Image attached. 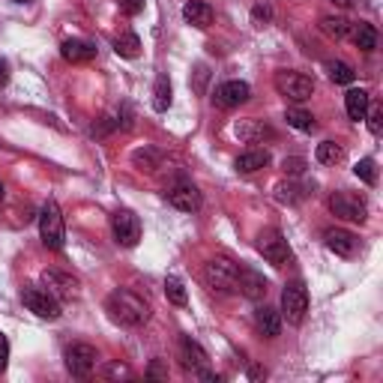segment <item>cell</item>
<instances>
[{
    "instance_id": "obj_1",
    "label": "cell",
    "mask_w": 383,
    "mask_h": 383,
    "mask_svg": "<svg viewBox=\"0 0 383 383\" xmlns=\"http://www.w3.org/2000/svg\"><path fill=\"white\" fill-rule=\"evenodd\" d=\"M105 309H108L111 320H117V324H123V327H141L147 324V317H150V305L132 294V290H114V294H108V300H105Z\"/></svg>"
},
{
    "instance_id": "obj_2",
    "label": "cell",
    "mask_w": 383,
    "mask_h": 383,
    "mask_svg": "<svg viewBox=\"0 0 383 383\" xmlns=\"http://www.w3.org/2000/svg\"><path fill=\"white\" fill-rule=\"evenodd\" d=\"M39 237L48 249L60 252L66 242V228H63V213H60L57 201H45L42 213H39Z\"/></svg>"
},
{
    "instance_id": "obj_3",
    "label": "cell",
    "mask_w": 383,
    "mask_h": 383,
    "mask_svg": "<svg viewBox=\"0 0 383 383\" xmlns=\"http://www.w3.org/2000/svg\"><path fill=\"white\" fill-rule=\"evenodd\" d=\"M275 90H279V96H285L287 102H305V99H312V93H315V81L309 78V75H302V72L279 69L275 72Z\"/></svg>"
},
{
    "instance_id": "obj_4",
    "label": "cell",
    "mask_w": 383,
    "mask_h": 383,
    "mask_svg": "<svg viewBox=\"0 0 383 383\" xmlns=\"http://www.w3.org/2000/svg\"><path fill=\"white\" fill-rule=\"evenodd\" d=\"M237 272H240V267L234 264V260L213 257L204 267V282L210 285V290H216V294H231V290L237 287Z\"/></svg>"
},
{
    "instance_id": "obj_5",
    "label": "cell",
    "mask_w": 383,
    "mask_h": 383,
    "mask_svg": "<svg viewBox=\"0 0 383 383\" xmlns=\"http://www.w3.org/2000/svg\"><path fill=\"white\" fill-rule=\"evenodd\" d=\"M305 312H309V290H305V285L297 279V282H287L285 290H282V315L287 324L300 327Z\"/></svg>"
},
{
    "instance_id": "obj_6",
    "label": "cell",
    "mask_w": 383,
    "mask_h": 383,
    "mask_svg": "<svg viewBox=\"0 0 383 383\" xmlns=\"http://www.w3.org/2000/svg\"><path fill=\"white\" fill-rule=\"evenodd\" d=\"M21 300L30 312L36 317H45V320H57L60 317V300L45 287H36V285H27L21 290Z\"/></svg>"
},
{
    "instance_id": "obj_7",
    "label": "cell",
    "mask_w": 383,
    "mask_h": 383,
    "mask_svg": "<svg viewBox=\"0 0 383 383\" xmlns=\"http://www.w3.org/2000/svg\"><path fill=\"white\" fill-rule=\"evenodd\" d=\"M330 210L339 219L357 222V225H362L365 216H369V207H365V201L359 195H354V192H335V195H330Z\"/></svg>"
},
{
    "instance_id": "obj_8",
    "label": "cell",
    "mask_w": 383,
    "mask_h": 383,
    "mask_svg": "<svg viewBox=\"0 0 383 383\" xmlns=\"http://www.w3.org/2000/svg\"><path fill=\"white\" fill-rule=\"evenodd\" d=\"M111 231H114V240L123 249H135L138 240H141V222H138L132 210H117L111 216Z\"/></svg>"
},
{
    "instance_id": "obj_9",
    "label": "cell",
    "mask_w": 383,
    "mask_h": 383,
    "mask_svg": "<svg viewBox=\"0 0 383 383\" xmlns=\"http://www.w3.org/2000/svg\"><path fill=\"white\" fill-rule=\"evenodd\" d=\"M257 252L275 267H282L285 260L290 257V246H287V240H285V234L279 231V228H267V231L257 234Z\"/></svg>"
},
{
    "instance_id": "obj_10",
    "label": "cell",
    "mask_w": 383,
    "mask_h": 383,
    "mask_svg": "<svg viewBox=\"0 0 383 383\" xmlns=\"http://www.w3.org/2000/svg\"><path fill=\"white\" fill-rule=\"evenodd\" d=\"M96 347H90V344H72L66 347V369L72 377H90L96 369Z\"/></svg>"
},
{
    "instance_id": "obj_11",
    "label": "cell",
    "mask_w": 383,
    "mask_h": 383,
    "mask_svg": "<svg viewBox=\"0 0 383 383\" xmlns=\"http://www.w3.org/2000/svg\"><path fill=\"white\" fill-rule=\"evenodd\" d=\"M252 96V87L246 81H225L213 90V105H219V108H240V105H246Z\"/></svg>"
},
{
    "instance_id": "obj_12",
    "label": "cell",
    "mask_w": 383,
    "mask_h": 383,
    "mask_svg": "<svg viewBox=\"0 0 383 383\" xmlns=\"http://www.w3.org/2000/svg\"><path fill=\"white\" fill-rule=\"evenodd\" d=\"M165 198H168V204L183 210V213H192V210L201 207V192H198L192 183H177V186H171L165 192Z\"/></svg>"
},
{
    "instance_id": "obj_13",
    "label": "cell",
    "mask_w": 383,
    "mask_h": 383,
    "mask_svg": "<svg viewBox=\"0 0 383 383\" xmlns=\"http://www.w3.org/2000/svg\"><path fill=\"white\" fill-rule=\"evenodd\" d=\"M180 362H183V369L192 372V374H201L207 369L204 347L198 344L195 339H189V335H183V339H180Z\"/></svg>"
},
{
    "instance_id": "obj_14",
    "label": "cell",
    "mask_w": 383,
    "mask_h": 383,
    "mask_svg": "<svg viewBox=\"0 0 383 383\" xmlns=\"http://www.w3.org/2000/svg\"><path fill=\"white\" fill-rule=\"evenodd\" d=\"M42 282H45V290H51L57 300H69L75 290H78V282H75L72 275L57 272V270H45L42 272Z\"/></svg>"
},
{
    "instance_id": "obj_15",
    "label": "cell",
    "mask_w": 383,
    "mask_h": 383,
    "mask_svg": "<svg viewBox=\"0 0 383 383\" xmlns=\"http://www.w3.org/2000/svg\"><path fill=\"white\" fill-rule=\"evenodd\" d=\"M237 287H240V294L242 297H249V300H260L267 294V279L260 272L249 270V267H240L237 272Z\"/></svg>"
},
{
    "instance_id": "obj_16",
    "label": "cell",
    "mask_w": 383,
    "mask_h": 383,
    "mask_svg": "<svg viewBox=\"0 0 383 383\" xmlns=\"http://www.w3.org/2000/svg\"><path fill=\"white\" fill-rule=\"evenodd\" d=\"M357 246H359V240L350 231H344V228H332V231H327V249L335 252L339 257H350L357 252Z\"/></svg>"
},
{
    "instance_id": "obj_17",
    "label": "cell",
    "mask_w": 383,
    "mask_h": 383,
    "mask_svg": "<svg viewBox=\"0 0 383 383\" xmlns=\"http://www.w3.org/2000/svg\"><path fill=\"white\" fill-rule=\"evenodd\" d=\"M60 54H63V60H69V63H90V60L96 57V45H90L84 39H66L60 45Z\"/></svg>"
},
{
    "instance_id": "obj_18",
    "label": "cell",
    "mask_w": 383,
    "mask_h": 383,
    "mask_svg": "<svg viewBox=\"0 0 383 383\" xmlns=\"http://www.w3.org/2000/svg\"><path fill=\"white\" fill-rule=\"evenodd\" d=\"M255 324L267 339H275V335L282 332V315L275 309H270V305H260V309L255 312Z\"/></svg>"
},
{
    "instance_id": "obj_19",
    "label": "cell",
    "mask_w": 383,
    "mask_h": 383,
    "mask_svg": "<svg viewBox=\"0 0 383 383\" xmlns=\"http://www.w3.org/2000/svg\"><path fill=\"white\" fill-rule=\"evenodd\" d=\"M369 105H372V96L365 93V90H347L344 108H347V117L354 120V123L365 120V111H369Z\"/></svg>"
},
{
    "instance_id": "obj_20",
    "label": "cell",
    "mask_w": 383,
    "mask_h": 383,
    "mask_svg": "<svg viewBox=\"0 0 383 383\" xmlns=\"http://www.w3.org/2000/svg\"><path fill=\"white\" fill-rule=\"evenodd\" d=\"M183 19L195 27H210L213 24V6L204 4V0H189V4L183 6Z\"/></svg>"
},
{
    "instance_id": "obj_21",
    "label": "cell",
    "mask_w": 383,
    "mask_h": 383,
    "mask_svg": "<svg viewBox=\"0 0 383 383\" xmlns=\"http://www.w3.org/2000/svg\"><path fill=\"white\" fill-rule=\"evenodd\" d=\"M270 165V153L267 150H249V153H242V156H237L234 168L240 174H255L260 171V168H267Z\"/></svg>"
},
{
    "instance_id": "obj_22",
    "label": "cell",
    "mask_w": 383,
    "mask_h": 383,
    "mask_svg": "<svg viewBox=\"0 0 383 383\" xmlns=\"http://www.w3.org/2000/svg\"><path fill=\"white\" fill-rule=\"evenodd\" d=\"M234 135L242 138V141L255 144V141H264V138H272V129L257 123V120H240V123L234 126Z\"/></svg>"
},
{
    "instance_id": "obj_23",
    "label": "cell",
    "mask_w": 383,
    "mask_h": 383,
    "mask_svg": "<svg viewBox=\"0 0 383 383\" xmlns=\"http://www.w3.org/2000/svg\"><path fill=\"white\" fill-rule=\"evenodd\" d=\"M320 30H324L330 39H347L354 24H350L344 15H327V19H320Z\"/></svg>"
},
{
    "instance_id": "obj_24",
    "label": "cell",
    "mask_w": 383,
    "mask_h": 383,
    "mask_svg": "<svg viewBox=\"0 0 383 383\" xmlns=\"http://www.w3.org/2000/svg\"><path fill=\"white\" fill-rule=\"evenodd\" d=\"M153 108H156V111L171 108V78H168L165 72L156 78V87H153Z\"/></svg>"
},
{
    "instance_id": "obj_25",
    "label": "cell",
    "mask_w": 383,
    "mask_h": 383,
    "mask_svg": "<svg viewBox=\"0 0 383 383\" xmlns=\"http://www.w3.org/2000/svg\"><path fill=\"white\" fill-rule=\"evenodd\" d=\"M350 34H354V42H357L359 51H374L377 48V30L372 24H365V21L362 24H354Z\"/></svg>"
},
{
    "instance_id": "obj_26",
    "label": "cell",
    "mask_w": 383,
    "mask_h": 383,
    "mask_svg": "<svg viewBox=\"0 0 383 383\" xmlns=\"http://www.w3.org/2000/svg\"><path fill=\"white\" fill-rule=\"evenodd\" d=\"M114 51H117L120 57L132 60V57L141 54V39H138V36L132 34V30H126V34H120V36L114 39Z\"/></svg>"
},
{
    "instance_id": "obj_27",
    "label": "cell",
    "mask_w": 383,
    "mask_h": 383,
    "mask_svg": "<svg viewBox=\"0 0 383 383\" xmlns=\"http://www.w3.org/2000/svg\"><path fill=\"white\" fill-rule=\"evenodd\" d=\"M285 120H287V126H294L300 132H315L317 123H315V117L309 111H302V108H287L285 111Z\"/></svg>"
},
{
    "instance_id": "obj_28",
    "label": "cell",
    "mask_w": 383,
    "mask_h": 383,
    "mask_svg": "<svg viewBox=\"0 0 383 383\" xmlns=\"http://www.w3.org/2000/svg\"><path fill=\"white\" fill-rule=\"evenodd\" d=\"M342 147L335 144V141H320L317 144V150H315V159L320 162V165H335V162H342Z\"/></svg>"
},
{
    "instance_id": "obj_29",
    "label": "cell",
    "mask_w": 383,
    "mask_h": 383,
    "mask_svg": "<svg viewBox=\"0 0 383 383\" xmlns=\"http://www.w3.org/2000/svg\"><path fill=\"white\" fill-rule=\"evenodd\" d=\"M165 297H168V302H174V305H186L189 302L186 287H183V282L177 279V275H168L165 279Z\"/></svg>"
},
{
    "instance_id": "obj_30",
    "label": "cell",
    "mask_w": 383,
    "mask_h": 383,
    "mask_svg": "<svg viewBox=\"0 0 383 383\" xmlns=\"http://www.w3.org/2000/svg\"><path fill=\"white\" fill-rule=\"evenodd\" d=\"M327 72H330V81H335V84H354V78H357V72L350 69L347 63H342V60L330 63Z\"/></svg>"
},
{
    "instance_id": "obj_31",
    "label": "cell",
    "mask_w": 383,
    "mask_h": 383,
    "mask_svg": "<svg viewBox=\"0 0 383 383\" xmlns=\"http://www.w3.org/2000/svg\"><path fill=\"white\" fill-rule=\"evenodd\" d=\"M354 174L365 183V186H374V183H377V165H374V159H359L354 165Z\"/></svg>"
},
{
    "instance_id": "obj_32",
    "label": "cell",
    "mask_w": 383,
    "mask_h": 383,
    "mask_svg": "<svg viewBox=\"0 0 383 383\" xmlns=\"http://www.w3.org/2000/svg\"><path fill=\"white\" fill-rule=\"evenodd\" d=\"M275 198H279L282 204H294L302 198V192L294 186V183H287V186H275Z\"/></svg>"
},
{
    "instance_id": "obj_33",
    "label": "cell",
    "mask_w": 383,
    "mask_h": 383,
    "mask_svg": "<svg viewBox=\"0 0 383 383\" xmlns=\"http://www.w3.org/2000/svg\"><path fill=\"white\" fill-rule=\"evenodd\" d=\"M365 117H369V129H372V135H380V132H383V111L377 108V105H369Z\"/></svg>"
},
{
    "instance_id": "obj_34",
    "label": "cell",
    "mask_w": 383,
    "mask_h": 383,
    "mask_svg": "<svg viewBox=\"0 0 383 383\" xmlns=\"http://www.w3.org/2000/svg\"><path fill=\"white\" fill-rule=\"evenodd\" d=\"M156 162H159V153H153V150H138L135 153V165H144L147 171H153Z\"/></svg>"
},
{
    "instance_id": "obj_35",
    "label": "cell",
    "mask_w": 383,
    "mask_h": 383,
    "mask_svg": "<svg viewBox=\"0 0 383 383\" xmlns=\"http://www.w3.org/2000/svg\"><path fill=\"white\" fill-rule=\"evenodd\" d=\"M282 168H285V174H290V177H300V174L305 171V159H300V156H290V159H285V162H282Z\"/></svg>"
},
{
    "instance_id": "obj_36",
    "label": "cell",
    "mask_w": 383,
    "mask_h": 383,
    "mask_svg": "<svg viewBox=\"0 0 383 383\" xmlns=\"http://www.w3.org/2000/svg\"><path fill=\"white\" fill-rule=\"evenodd\" d=\"M252 19H255V24H260V27H264V24L272 19V9H270L267 4H257V6L252 9Z\"/></svg>"
},
{
    "instance_id": "obj_37",
    "label": "cell",
    "mask_w": 383,
    "mask_h": 383,
    "mask_svg": "<svg viewBox=\"0 0 383 383\" xmlns=\"http://www.w3.org/2000/svg\"><path fill=\"white\" fill-rule=\"evenodd\" d=\"M120 9L126 15H141L144 12V0H120Z\"/></svg>"
},
{
    "instance_id": "obj_38",
    "label": "cell",
    "mask_w": 383,
    "mask_h": 383,
    "mask_svg": "<svg viewBox=\"0 0 383 383\" xmlns=\"http://www.w3.org/2000/svg\"><path fill=\"white\" fill-rule=\"evenodd\" d=\"M6 365H9V339L0 332V372H6Z\"/></svg>"
},
{
    "instance_id": "obj_39",
    "label": "cell",
    "mask_w": 383,
    "mask_h": 383,
    "mask_svg": "<svg viewBox=\"0 0 383 383\" xmlns=\"http://www.w3.org/2000/svg\"><path fill=\"white\" fill-rule=\"evenodd\" d=\"M129 374H132V372L126 369V365H117V362L105 369V377H129Z\"/></svg>"
},
{
    "instance_id": "obj_40",
    "label": "cell",
    "mask_w": 383,
    "mask_h": 383,
    "mask_svg": "<svg viewBox=\"0 0 383 383\" xmlns=\"http://www.w3.org/2000/svg\"><path fill=\"white\" fill-rule=\"evenodd\" d=\"M6 81H9V63H6L4 57H0V87H4Z\"/></svg>"
},
{
    "instance_id": "obj_41",
    "label": "cell",
    "mask_w": 383,
    "mask_h": 383,
    "mask_svg": "<svg viewBox=\"0 0 383 383\" xmlns=\"http://www.w3.org/2000/svg\"><path fill=\"white\" fill-rule=\"evenodd\" d=\"M147 374H150V377H168V372H162V365H159V362H153V369H150Z\"/></svg>"
},
{
    "instance_id": "obj_42",
    "label": "cell",
    "mask_w": 383,
    "mask_h": 383,
    "mask_svg": "<svg viewBox=\"0 0 383 383\" xmlns=\"http://www.w3.org/2000/svg\"><path fill=\"white\" fill-rule=\"evenodd\" d=\"M330 4H335V6H342V9H350V6H357L359 0H330Z\"/></svg>"
},
{
    "instance_id": "obj_43",
    "label": "cell",
    "mask_w": 383,
    "mask_h": 383,
    "mask_svg": "<svg viewBox=\"0 0 383 383\" xmlns=\"http://www.w3.org/2000/svg\"><path fill=\"white\" fill-rule=\"evenodd\" d=\"M249 377H267V372H264V369H252Z\"/></svg>"
},
{
    "instance_id": "obj_44",
    "label": "cell",
    "mask_w": 383,
    "mask_h": 383,
    "mask_svg": "<svg viewBox=\"0 0 383 383\" xmlns=\"http://www.w3.org/2000/svg\"><path fill=\"white\" fill-rule=\"evenodd\" d=\"M0 201H4V183H0Z\"/></svg>"
},
{
    "instance_id": "obj_45",
    "label": "cell",
    "mask_w": 383,
    "mask_h": 383,
    "mask_svg": "<svg viewBox=\"0 0 383 383\" xmlns=\"http://www.w3.org/2000/svg\"><path fill=\"white\" fill-rule=\"evenodd\" d=\"M15 4H30V0H15Z\"/></svg>"
}]
</instances>
